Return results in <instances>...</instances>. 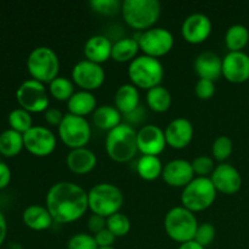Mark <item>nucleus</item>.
<instances>
[{"label":"nucleus","instance_id":"obj_27","mask_svg":"<svg viewBox=\"0 0 249 249\" xmlns=\"http://www.w3.org/2000/svg\"><path fill=\"white\" fill-rule=\"evenodd\" d=\"M24 147L23 134L9 128L0 133V153L5 157L18 155Z\"/></svg>","mask_w":249,"mask_h":249},{"label":"nucleus","instance_id":"obj_17","mask_svg":"<svg viewBox=\"0 0 249 249\" xmlns=\"http://www.w3.org/2000/svg\"><path fill=\"white\" fill-rule=\"evenodd\" d=\"M167 145L165 134L155 124H146L138 131V148L142 155L158 156Z\"/></svg>","mask_w":249,"mask_h":249},{"label":"nucleus","instance_id":"obj_19","mask_svg":"<svg viewBox=\"0 0 249 249\" xmlns=\"http://www.w3.org/2000/svg\"><path fill=\"white\" fill-rule=\"evenodd\" d=\"M164 134L167 145L173 148H184L194 138V125L189 119L178 117L168 124Z\"/></svg>","mask_w":249,"mask_h":249},{"label":"nucleus","instance_id":"obj_36","mask_svg":"<svg viewBox=\"0 0 249 249\" xmlns=\"http://www.w3.org/2000/svg\"><path fill=\"white\" fill-rule=\"evenodd\" d=\"M122 4L119 0H91L90 7L95 12L105 16H112L117 12L122 11Z\"/></svg>","mask_w":249,"mask_h":249},{"label":"nucleus","instance_id":"obj_44","mask_svg":"<svg viewBox=\"0 0 249 249\" xmlns=\"http://www.w3.org/2000/svg\"><path fill=\"white\" fill-rule=\"evenodd\" d=\"M11 181V170L5 162L0 160V190L5 189Z\"/></svg>","mask_w":249,"mask_h":249},{"label":"nucleus","instance_id":"obj_6","mask_svg":"<svg viewBox=\"0 0 249 249\" xmlns=\"http://www.w3.org/2000/svg\"><path fill=\"white\" fill-rule=\"evenodd\" d=\"M197 226L198 223L194 212L189 211L184 206L174 207L165 214V231L172 240L177 241L180 245L194 240Z\"/></svg>","mask_w":249,"mask_h":249},{"label":"nucleus","instance_id":"obj_46","mask_svg":"<svg viewBox=\"0 0 249 249\" xmlns=\"http://www.w3.org/2000/svg\"><path fill=\"white\" fill-rule=\"evenodd\" d=\"M178 249H204L203 246H201L199 243H197L196 241H187V242L181 243Z\"/></svg>","mask_w":249,"mask_h":249},{"label":"nucleus","instance_id":"obj_22","mask_svg":"<svg viewBox=\"0 0 249 249\" xmlns=\"http://www.w3.org/2000/svg\"><path fill=\"white\" fill-rule=\"evenodd\" d=\"M112 45L113 44L111 43V40L102 34L90 36L84 45V53L87 56V60L101 65L102 62L111 57Z\"/></svg>","mask_w":249,"mask_h":249},{"label":"nucleus","instance_id":"obj_32","mask_svg":"<svg viewBox=\"0 0 249 249\" xmlns=\"http://www.w3.org/2000/svg\"><path fill=\"white\" fill-rule=\"evenodd\" d=\"M7 121H9L10 128L21 134L27 133L33 126V119H32L31 112L26 111L22 107L12 109L9 116H7Z\"/></svg>","mask_w":249,"mask_h":249},{"label":"nucleus","instance_id":"obj_43","mask_svg":"<svg viewBox=\"0 0 249 249\" xmlns=\"http://www.w3.org/2000/svg\"><path fill=\"white\" fill-rule=\"evenodd\" d=\"M63 116L62 112L60 109L55 108V107H49L45 112H44V118L48 122L50 125H60L61 122H62Z\"/></svg>","mask_w":249,"mask_h":249},{"label":"nucleus","instance_id":"obj_4","mask_svg":"<svg viewBox=\"0 0 249 249\" xmlns=\"http://www.w3.org/2000/svg\"><path fill=\"white\" fill-rule=\"evenodd\" d=\"M128 75L136 88L139 87L148 90L160 85L164 75V68L158 58L148 55H141L129 63Z\"/></svg>","mask_w":249,"mask_h":249},{"label":"nucleus","instance_id":"obj_15","mask_svg":"<svg viewBox=\"0 0 249 249\" xmlns=\"http://www.w3.org/2000/svg\"><path fill=\"white\" fill-rule=\"evenodd\" d=\"M223 75L231 83L249 79V55L245 51H229L223 58Z\"/></svg>","mask_w":249,"mask_h":249},{"label":"nucleus","instance_id":"obj_26","mask_svg":"<svg viewBox=\"0 0 249 249\" xmlns=\"http://www.w3.org/2000/svg\"><path fill=\"white\" fill-rule=\"evenodd\" d=\"M92 121L101 130L111 131L122 123V113L116 106L102 105L94 111Z\"/></svg>","mask_w":249,"mask_h":249},{"label":"nucleus","instance_id":"obj_7","mask_svg":"<svg viewBox=\"0 0 249 249\" xmlns=\"http://www.w3.org/2000/svg\"><path fill=\"white\" fill-rule=\"evenodd\" d=\"M27 68L33 79L41 83H50L58 77L60 61L57 53L49 46H38L29 53Z\"/></svg>","mask_w":249,"mask_h":249},{"label":"nucleus","instance_id":"obj_23","mask_svg":"<svg viewBox=\"0 0 249 249\" xmlns=\"http://www.w3.org/2000/svg\"><path fill=\"white\" fill-rule=\"evenodd\" d=\"M23 223L32 230H46L51 226L53 219L46 207L39 204H32L23 211L22 214Z\"/></svg>","mask_w":249,"mask_h":249},{"label":"nucleus","instance_id":"obj_16","mask_svg":"<svg viewBox=\"0 0 249 249\" xmlns=\"http://www.w3.org/2000/svg\"><path fill=\"white\" fill-rule=\"evenodd\" d=\"M181 33L185 40L191 44L203 43L212 33V21L207 15L195 12L184 19Z\"/></svg>","mask_w":249,"mask_h":249},{"label":"nucleus","instance_id":"obj_29","mask_svg":"<svg viewBox=\"0 0 249 249\" xmlns=\"http://www.w3.org/2000/svg\"><path fill=\"white\" fill-rule=\"evenodd\" d=\"M136 172L142 179L155 180L160 175H162L163 164L158 156H147L143 155L139 158L136 163Z\"/></svg>","mask_w":249,"mask_h":249},{"label":"nucleus","instance_id":"obj_13","mask_svg":"<svg viewBox=\"0 0 249 249\" xmlns=\"http://www.w3.org/2000/svg\"><path fill=\"white\" fill-rule=\"evenodd\" d=\"M24 147L34 156L45 157L56 147V136L50 129L41 125H33L23 134Z\"/></svg>","mask_w":249,"mask_h":249},{"label":"nucleus","instance_id":"obj_3","mask_svg":"<svg viewBox=\"0 0 249 249\" xmlns=\"http://www.w3.org/2000/svg\"><path fill=\"white\" fill-rule=\"evenodd\" d=\"M122 14L126 23L134 29L142 32L152 28L160 15L158 0H124Z\"/></svg>","mask_w":249,"mask_h":249},{"label":"nucleus","instance_id":"obj_45","mask_svg":"<svg viewBox=\"0 0 249 249\" xmlns=\"http://www.w3.org/2000/svg\"><path fill=\"white\" fill-rule=\"evenodd\" d=\"M6 233H7L6 219H5L4 214H2L1 211H0V246L4 243L5 238H6Z\"/></svg>","mask_w":249,"mask_h":249},{"label":"nucleus","instance_id":"obj_9","mask_svg":"<svg viewBox=\"0 0 249 249\" xmlns=\"http://www.w3.org/2000/svg\"><path fill=\"white\" fill-rule=\"evenodd\" d=\"M133 38L138 41L145 55L156 58L169 53L174 45L173 33L163 27H152L142 32L138 31Z\"/></svg>","mask_w":249,"mask_h":249},{"label":"nucleus","instance_id":"obj_14","mask_svg":"<svg viewBox=\"0 0 249 249\" xmlns=\"http://www.w3.org/2000/svg\"><path fill=\"white\" fill-rule=\"evenodd\" d=\"M216 191L225 195H233L242 187V177L240 172L230 163H220L215 167L211 175Z\"/></svg>","mask_w":249,"mask_h":249},{"label":"nucleus","instance_id":"obj_37","mask_svg":"<svg viewBox=\"0 0 249 249\" xmlns=\"http://www.w3.org/2000/svg\"><path fill=\"white\" fill-rule=\"evenodd\" d=\"M94 236L79 232L73 235L67 243V249H97Z\"/></svg>","mask_w":249,"mask_h":249},{"label":"nucleus","instance_id":"obj_12","mask_svg":"<svg viewBox=\"0 0 249 249\" xmlns=\"http://www.w3.org/2000/svg\"><path fill=\"white\" fill-rule=\"evenodd\" d=\"M105 70L101 65L89 60H82L73 66L72 79L82 90L92 91L105 82Z\"/></svg>","mask_w":249,"mask_h":249},{"label":"nucleus","instance_id":"obj_39","mask_svg":"<svg viewBox=\"0 0 249 249\" xmlns=\"http://www.w3.org/2000/svg\"><path fill=\"white\" fill-rule=\"evenodd\" d=\"M214 238H215V228L211 223L198 224L194 238L197 243L206 247V246H209L213 242Z\"/></svg>","mask_w":249,"mask_h":249},{"label":"nucleus","instance_id":"obj_35","mask_svg":"<svg viewBox=\"0 0 249 249\" xmlns=\"http://www.w3.org/2000/svg\"><path fill=\"white\" fill-rule=\"evenodd\" d=\"M232 140L229 136L221 135L214 140L213 145H212V152L216 160L223 163L224 160L230 157V155L232 153Z\"/></svg>","mask_w":249,"mask_h":249},{"label":"nucleus","instance_id":"obj_20","mask_svg":"<svg viewBox=\"0 0 249 249\" xmlns=\"http://www.w3.org/2000/svg\"><path fill=\"white\" fill-rule=\"evenodd\" d=\"M194 66L201 79L214 82L223 74V58L214 51H202L195 60Z\"/></svg>","mask_w":249,"mask_h":249},{"label":"nucleus","instance_id":"obj_24","mask_svg":"<svg viewBox=\"0 0 249 249\" xmlns=\"http://www.w3.org/2000/svg\"><path fill=\"white\" fill-rule=\"evenodd\" d=\"M114 104L121 113H131L140 106V94L134 84H123L117 89L114 95Z\"/></svg>","mask_w":249,"mask_h":249},{"label":"nucleus","instance_id":"obj_11","mask_svg":"<svg viewBox=\"0 0 249 249\" xmlns=\"http://www.w3.org/2000/svg\"><path fill=\"white\" fill-rule=\"evenodd\" d=\"M16 99L19 106L28 112H45L49 108V96L44 83L27 79L17 88Z\"/></svg>","mask_w":249,"mask_h":249},{"label":"nucleus","instance_id":"obj_41","mask_svg":"<svg viewBox=\"0 0 249 249\" xmlns=\"http://www.w3.org/2000/svg\"><path fill=\"white\" fill-rule=\"evenodd\" d=\"M94 238L96 241L97 247H111L113 245L114 240H116V236L106 228L100 231V232L95 233Z\"/></svg>","mask_w":249,"mask_h":249},{"label":"nucleus","instance_id":"obj_40","mask_svg":"<svg viewBox=\"0 0 249 249\" xmlns=\"http://www.w3.org/2000/svg\"><path fill=\"white\" fill-rule=\"evenodd\" d=\"M195 92H196V95L199 99L208 100L215 92V84L212 80L201 79L199 78L198 82L196 83V87H195Z\"/></svg>","mask_w":249,"mask_h":249},{"label":"nucleus","instance_id":"obj_25","mask_svg":"<svg viewBox=\"0 0 249 249\" xmlns=\"http://www.w3.org/2000/svg\"><path fill=\"white\" fill-rule=\"evenodd\" d=\"M70 113L75 116L84 117L89 113H94L96 109V97L91 91L87 90H79L74 92L67 101Z\"/></svg>","mask_w":249,"mask_h":249},{"label":"nucleus","instance_id":"obj_42","mask_svg":"<svg viewBox=\"0 0 249 249\" xmlns=\"http://www.w3.org/2000/svg\"><path fill=\"white\" fill-rule=\"evenodd\" d=\"M88 228L92 233H97L101 230L106 229V218L99 215V214H91L88 220Z\"/></svg>","mask_w":249,"mask_h":249},{"label":"nucleus","instance_id":"obj_21","mask_svg":"<svg viewBox=\"0 0 249 249\" xmlns=\"http://www.w3.org/2000/svg\"><path fill=\"white\" fill-rule=\"evenodd\" d=\"M68 168L75 174H87L91 172L97 163L96 155L87 147L73 148L66 158Z\"/></svg>","mask_w":249,"mask_h":249},{"label":"nucleus","instance_id":"obj_33","mask_svg":"<svg viewBox=\"0 0 249 249\" xmlns=\"http://www.w3.org/2000/svg\"><path fill=\"white\" fill-rule=\"evenodd\" d=\"M49 91L51 96L60 101H68L74 94L73 83L66 77H56L55 79L49 83Z\"/></svg>","mask_w":249,"mask_h":249},{"label":"nucleus","instance_id":"obj_28","mask_svg":"<svg viewBox=\"0 0 249 249\" xmlns=\"http://www.w3.org/2000/svg\"><path fill=\"white\" fill-rule=\"evenodd\" d=\"M139 49H140V46L133 36L118 39L112 45L111 57L117 62H126V61L131 62L138 53Z\"/></svg>","mask_w":249,"mask_h":249},{"label":"nucleus","instance_id":"obj_2","mask_svg":"<svg viewBox=\"0 0 249 249\" xmlns=\"http://www.w3.org/2000/svg\"><path fill=\"white\" fill-rule=\"evenodd\" d=\"M138 150V131L133 125L121 123L107 134L106 151L116 162L123 163L133 160Z\"/></svg>","mask_w":249,"mask_h":249},{"label":"nucleus","instance_id":"obj_18","mask_svg":"<svg viewBox=\"0 0 249 249\" xmlns=\"http://www.w3.org/2000/svg\"><path fill=\"white\" fill-rule=\"evenodd\" d=\"M194 169L191 162L182 158L172 160L163 167L162 178L168 185L174 187H185L194 180Z\"/></svg>","mask_w":249,"mask_h":249},{"label":"nucleus","instance_id":"obj_34","mask_svg":"<svg viewBox=\"0 0 249 249\" xmlns=\"http://www.w3.org/2000/svg\"><path fill=\"white\" fill-rule=\"evenodd\" d=\"M106 228L116 237H122L130 231V220L125 214L118 212L106 218Z\"/></svg>","mask_w":249,"mask_h":249},{"label":"nucleus","instance_id":"obj_8","mask_svg":"<svg viewBox=\"0 0 249 249\" xmlns=\"http://www.w3.org/2000/svg\"><path fill=\"white\" fill-rule=\"evenodd\" d=\"M216 190L208 177L194 178L181 192V203L191 212L209 208L215 201Z\"/></svg>","mask_w":249,"mask_h":249},{"label":"nucleus","instance_id":"obj_1","mask_svg":"<svg viewBox=\"0 0 249 249\" xmlns=\"http://www.w3.org/2000/svg\"><path fill=\"white\" fill-rule=\"evenodd\" d=\"M46 208L57 223H72L82 218L89 208L88 192L74 182H56L46 194Z\"/></svg>","mask_w":249,"mask_h":249},{"label":"nucleus","instance_id":"obj_30","mask_svg":"<svg viewBox=\"0 0 249 249\" xmlns=\"http://www.w3.org/2000/svg\"><path fill=\"white\" fill-rule=\"evenodd\" d=\"M249 41V31L240 23L232 24L225 33V44L230 51H243Z\"/></svg>","mask_w":249,"mask_h":249},{"label":"nucleus","instance_id":"obj_47","mask_svg":"<svg viewBox=\"0 0 249 249\" xmlns=\"http://www.w3.org/2000/svg\"><path fill=\"white\" fill-rule=\"evenodd\" d=\"M97 249H116L113 247V246H111V247H99Z\"/></svg>","mask_w":249,"mask_h":249},{"label":"nucleus","instance_id":"obj_38","mask_svg":"<svg viewBox=\"0 0 249 249\" xmlns=\"http://www.w3.org/2000/svg\"><path fill=\"white\" fill-rule=\"evenodd\" d=\"M192 169H194L195 174L198 177H207V175H212L213 170L215 169L216 165L214 164L213 158L209 156H198L195 158L191 162Z\"/></svg>","mask_w":249,"mask_h":249},{"label":"nucleus","instance_id":"obj_10","mask_svg":"<svg viewBox=\"0 0 249 249\" xmlns=\"http://www.w3.org/2000/svg\"><path fill=\"white\" fill-rule=\"evenodd\" d=\"M58 135L61 140L73 150L84 147L91 136V128L85 117L66 113L58 125Z\"/></svg>","mask_w":249,"mask_h":249},{"label":"nucleus","instance_id":"obj_31","mask_svg":"<svg viewBox=\"0 0 249 249\" xmlns=\"http://www.w3.org/2000/svg\"><path fill=\"white\" fill-rule=\"evenodd\" d=\"M146 101L148 107L155 112H165L172 105V95L167 88L157 85L147 90Z\"/></svg>","mask_w":249,"mask_h":249},{"label":"nucleus","instance_id":"obj_5","mask_svg":"<svg viewBox=\"0 0 249 249\" xmlns=\"http://www.w3.org/2000/svg\"><path fill=\"white\" fill-rule=\"evenodd\" d=\"M123 194L121 190L109 182H101L90 189L88 192L89 208L94 214L108 218L114 213H118L123 204Z\"/></svg>","mask_w":249,"mask_h":249}]
</instances>
